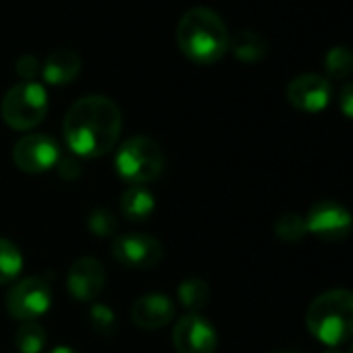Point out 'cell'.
Masks as SVG:
<instances>
[{
	"label": "cell",
	"mask_w": 353,
	"mask_h": 353,
	"mask_svg": "<svg viewBox=\"0 0 353 353\" xmlns=\"http://www.w3.org/2000/svg\"><path fill=\"white\" fill-rule=\"evenodd\" d=\"M61 160V148L46 133H32L17 139L13 145V162L19 170L40 174L52 170Z\"/></svg>",
	"instance_id": "8"
},
{
	"label": "cell",
	"mask_w": 353,
	"mask_h": 353,
	"mask_svg": "<svg viewBox=\"0 0 353 353\" xmlns=\"http://www.w3.org/2000/svg\"><path fill=\"white\" fill-rule=\"evenodd\" d=\"M174 318V303L168 295L162 293H148L135 299L131 307V320L139 328L156 330L166 326Z\"/></svg>",
	"instance_id": "13"
},
{
	"label": "cell",
	"mask_w": 353,
	"mask_h": 353,
	"mask_svg": "<svg viewBox=\"0 0 353 353\" xmlns=\"http://www.w3.org/2000/svg\"><path fill=\"white\" fill-rule=\"evenodd\" d=\"M305 326L320 343L330 347L353 339V293L347 289L320 293L305 312Z\"/></svg>",
	"instance_id": "3"
},
{
	"label": "cell",
	"mask_w": 353,
	"mask_h": 353,
	"mask_svg": "<svg viewBox=\"0 0 353 353\" xmlns=\"http://www.w3.org/2000/svg\"><path fill=\"white\" fill-rule=\"evenodd\" d=\"M59 170H61V174L65 176V179H67V176H69V179H73V174L71 172H75V176L79 174V164L75 162V160H59Z\"/></svg>",
	"instance_id": "26"
},
{
	"label": "cell",
	"mask_w": 353,
	"mask_h": 353,
	"mask_svg": "<svg viewBox=\"0 0 353 353\" xmlns=\"http://www.w3.org/2000/svg\"><path fill=\"white\" fill-rule=\"evenodd\" d=\"M324 71L330 79H347L353 73V52L347 46H334L324 57Z\"/></svg>",
	"instance_id": "20"
},
{
	"label": "cell",
	"mask_w": 353,
	"mask_h": 353,
	"mask_svg": "<svg viewBox=\"0 0 353 353\" xmlns=\"http://www.w3.org/2000/svg\"><path fill=\"white\" fill-rule=\"evenodd\" d=\"M324 353H343L341 349H336V347H330V349H326Z\"/></svg>",
	"instance_id": "28"
},
{
	"label": "cell",
	"mask_w": 353,
	"mask_h": 353,
	"mask_svg": "<svg viewBox=\"0 0 353 353\" xmlns=\"http://www.w3.org/2000/svg\"><path fill=\"white\" fill-rule=\"evenodd\" d=\"M176 297L190 314H198L210 301V287L202 279H188L176 289Z\"/></svg>",
	"instance_id": "18"
},
{
	"label": "cell",
	"mask_w": 353,
	"mask_h": 353,
	"mask_svg": "<svg viewBox=\"0 0 353 353\" xmlns=\"http://www.w3.org/2000/svg\"><path fill=\"white\" fill-rule=\"evenodd\" d=\"M48 353H77L73 347H67V345H59V347H54V349H50Z\"/></svg>",
	"instance_id": "27"
},
{
	"label": "cell",
	"mask_w": 353,
	"mask_h": 353,
	"mask_svg": "<svg viewBox=\"0 0 353 353\" xmlns=\"http://www.w3.org/2000/svg\"><path fill=\"white\" fill-rule=\"evenodd\" d=\"M90 326L94 328V332H98L102 336H112L119 328V322H117L114 312L106 303L94 301L90 307Z\"/></svg>",
	"instance_id": "22"
},
{
	"label": "cell",
	"mask_w": 353,
	"mask_h": 353,
	"mask_svg": "<svg viewBox=\"0 0 353 353\" xmlns=\"http://www.w3.org/2000/svg\"><path fill=\"white\" fill-rule=\"evenodd\" d=\"M46 112L48 94L38 81H21L13 85L0 102V117L15 131H30L38 127Z\"/></svg>",
	"instance_id": "5"
},
{
	"label": "cell",
	"mask_w": 353,
	"mask_h": 353,
	"mask_svg": "<svg viewBox=\"0 0 353 353\" xmlns=\"http://www.w3.org/2000/svg\"><path fill=\"white\" fill-rule=\"evenodd\" d=\"M106 283V270L96 258H79L67 274V291L79 303H94Z\"/></svg>",
	"instance_id": "12"
},
{
	"label": "cell",
	"mask_w": 353,
	"mask_h": 353,
	"mask_svg": "<svg viewBox=\"0 0 353 353\" xmlns=\"http://www.w3.org/2000/svg\"><path fill=\"white\" fill-rule=\"evenodd\" d=\"M339 108L341 112L353 121V83H345L339 92Z\"/></svg>",
	"instance_id": "25"
},
{
	"label": "cell",
	"mask_w": 353,
	"mask_h": 353,
	"mask_svg": "<svg viewBox=\"0 0 353 353\" xmlns=\"http://www.w3.org/2000/svg\"><path fill=\"white\" fill-rule=\"evenodd\" d=\"M48 334L40 322H21L15 332V347L21 353H42L46 349Z\"/></svg>",
	"instance_id": "19"
},
{
	"label": "cell",
	"mask_w": 353,
	"mask_h": 353,
	"mask_svg": "<svg viewBox=\"0 0 353 353\" xmlns=\"http://www.w3.org/2000/svg\"><path fill=\"white\" fill-rule=\"evenodd\" d=\"M88 229L96 237H112L119 235V221L108 208H96L88 216Z\"/></svg>",
	"instance_id": "23"
},
{
	"label": "cell",
	"mask_w": 353,
	"mask_h": 353,
	"mask_svg": "<svg viewBox=\"0 0 353 353\" xmlns=\"http://www.w3.org/2000/svg\"><path fill=\"white\" fill-rule=\"evenodd\" d=\"M81 57L75 50L61 48L54 50L42 65V77L48 85L73 83L81 73Z\"/></svg>",
	"instance_id": "14"
},
{
	"label": "cell",
	"mask_w": 353,
	"mask_h": 353,
	"mask_svg": "<svg viewBox=\"0 0 353 353\" xmlns=\"http://www.w3.org/2000/svg\"><path fill=\"white\" fill-rule=\"evenodd\" d=\"M176 46L181 54L196 65H214L229 50V30L223 17L208 7L185 11L176 23Z\"/></svg>",
	"instance_id": "2"
},
{
	"label": "cell",
	"mask_w": 353,
	"mask_h": 353,
	"mask_svg": "<svg viewBox=\"0 0 353 353\" xmlns=\"http://www.w3.org/2000/svg\"><path fill=\"white\" fill-rule=\"evenodd\" d=\"M15 71L17 75L23 79V81H36L38 73H42V67H40V61L32 54H26L17 61L15 65Z\"/></svg>",
	"instance_id": "24"
},
{
	"label": "cell",
	"mask_w": 353,
	"mask_h": 353,
	"mask_svg": "<svg viewBox=\"0 0 353 353\" xmlns=\"http://www.w3.org/2000/svg\"><path fill=\"white\" fill-rule=\"evenodd\" d=\"M274 235L285 241V243H297L307 235V227H305V219L295 214V212H287L283 214L276 223H274Z\"/></svg>",
	"instance_id": "21"
},
{
	"label": "cell",
	"mask_w": 353,
	"mask_h": 353,
	"mask_svg": "<svg viewBox=\"0 0 353 353\" xmlns=\"http://www.w3.org/2000/svg\"><path fill=\"white\" fill-rule=\"evenodd\" d=\"M112 258L129 270H150L164 258L162 243L148 233H123L114 235Z\"/></svg>",
	"instance_id": "7"
},
{
	"label": "cell",
	"mask_w": 353,
	"mask_h": 353,
	"mask_svg": "<svg viewBox=\"0 0 353 353\" xmlns=\"http://www.w3.org/2000/svg\"><path fill=\"white\" fill-rule=\"evenodd\" d=\"M172 345L179 353H214L219 332L202 314H185L172 328Z\"/></svg>",
	"instance_id": "10"
},
{
	"label": "cell",
	"mask_w": 353,
	"mask_h": 353,
	"mask_svg": "<svg viewBox=\"0 0 353 353\" xmlns=\"http://www.w3.org/2000/svg\"><path fill=\"white\" fill-rule=\"evenodd\" d=\"M21 270H23L21 250L13 241L0 237V285L17 283Z\"/></svg>",
	"instance_id": "17"
},
{
	"label": "cell",
	"mask_w": 353,
	"mask_h": 353,
	"mask_svg": "<svg viewBox=\"0 0 353 353\" xmlns=\"http://www.w3.org/2000/svg\"><path fill=\"white\" fill-rule=\"evenodd\" d=\"M305 227L307 233H312L314 237L328 243H336L349 237L353 229V219L343 204L334 200H322L307 210Z\"/></svg>",
	"instance_id": "9"
},
{
	"label": "cell",
	"mask_w": 353,
	"mask_h": 353,
	"mask_svg": "<svg viewBox=\"0 0 353 353\" xmlns=\"http://www.w3.org/2000/svg\"><path fill=\"white\" fill-rule=\"evenodd\" d=\"M121 108L106 96H83L71 104L63 121V135L69 150L81 158L108 154L121 135Z\"/></svg>",
	"instance_id": "1"
},
{
	"label": "cell",
	"mask_w": 353,
	"mask_h": 353,
	"mask_svg": "<svg viewBox=\"0 0 353 353\" xmlns=\"http://www.w3.org/2000/svg\"><path fill=\"white\" fill-rule=\"evenodd\" d=\"M52 307L50 283L42 276H28L17 283L7 293V312L19 322H38Z\"/></svg>",
	"instance_id": "6"
},
{
	"label": "cell",
	"mask_w": 353,
	"mask_h": 353,
	"mask_svg": "<svg viewBox=\"0 0 353 353\" xmlns=\"http://www.w3.org/2000/svg\"><path fill=\"white\" fill-rule=\"evenodd\" d=\"M229 48H231V52L235 54V59L239 63H248V65L260 63L268 54V42H266V38L262 34H258V32H252V30L237 32L231 38Z\"/></svg>",
	"instance_id": "16"
},
{
	"label": "cell",
	"mask_w": 353,
	"mask_h": 353,
	"mask_svg": "<svg viewBox=\"0 0 353 353\" xmlns=\"http://www.w3.org/2000/svg\"><path fill=\"white\" fill-rule=\"evenodd\" d=\"M117 174L129 185H145L162 174L164 152L152 137L135 135L125 139L114 154Z\"/></svg>",
	"instance_id": "4"
},
{
	"label": "cell",
	"mask_w": 353,
	"mask_h": 353,
	"mask_svg": "<svg viewBox=\"0 0 353 353\" xmlns=\"http://www.w3.org/2000/svg\"><path fill=\"white\" fill-rule=\"evenodd\" d=\"M332 88L330 81L316 73H303L291 79L287 85V100L301 112H320L330 104Z\"/></svg>",
	"instance_id": "11"
},
{
	"label": "cell",
	"mask_w": 353,
	"mask_h": 353,
	"mask_svg": "<svg viewBox=\"0 0 353 353\" xmlns=\"http://www.w3.org/2000/svg\"><path fill=\"white\" fill-rule=\"evenodd\" d=\"M351 353H353V347H351Z\"/></svg>",
	"instance_id": "29"
},
{
	"label": "cell",
	"mask_w": 353,
	"mask_h": 353,
	"mask_svg": "<svg viewBox=\"0 0 353 353\" xmlns=\"http://www.w3.org/2000/svg\"><path fill=\"white\" fill-rule=\"evenodd\" d=\"M156 210V196L145 185H129L121 196V214L131 223H145Z\"/></svg>",
	"instance_id": "15"
}]
</instances>
